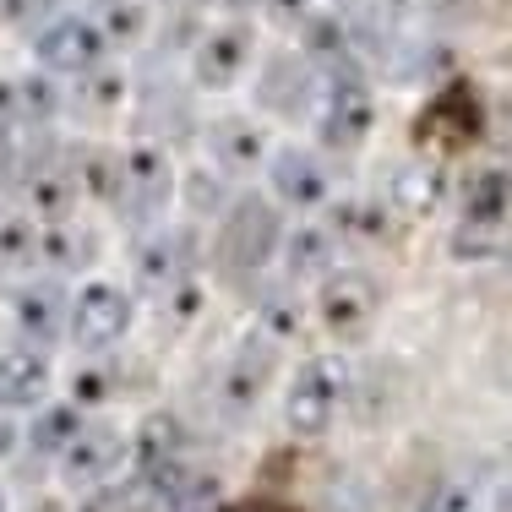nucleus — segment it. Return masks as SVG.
<instances>
[{
  "instance_id": "4468645a",
  "label": "nucleus",
  "mask_w": 512,
  "mask_h": 512,
  "mask_svg": "<svg viewBox=\"0 0 512 512\" xmlns=\"http://www.w3.org/2000/svg\"><path fill=\"white\" fill-rule=\"evenodd\" d=\"M267 153H273V142H267L262 120L256 115H218L213 126H207V164L218 169V175H256V169L267 164Z\"/></svg>"
},
{
  "instance_id": "c756f323",
  "label": "nucleus",
  "mask_w": 512,
  "mask_h": 512,
  "mask_svg": "<svg viewBox=\"0 0 512 512\" xmlns=\"http://www.w3.org/2000/svg\"><path fill=\"white\" fill-rule=\"evenodd\" d=\"M11 453H22V425L11 420L6 409H0V463H6Z\"/></svg>"
},
{
  "instance_id": "2eb2a0df",
  "label": "nucleus",
  "mask_w": 512,
  "mask_h": 512,
  "mask_svg": "<svg viewBox=\"0 0 512 512\" xmlns=\"http://www.w3.org/2000/svg\"><path fill=\"white\" fill-rule=\"evenodd\" d=\"M55 387V365L50 349H33V344H6L0 349V409L6 414H28L50 398Z\"/></svg>"
},
{
  "instance_id": "5701e85b",
  "label": "nucleus",
  "mask_w": 512,
  "mask_h": 512,
  "mask_svg": "<svg viewBox=\"0 0 512 512\" xmlns=\"http://www.w3.org/2000/svg\"><path fill=\"white\" fill-rule=\"evenodd\" d=\"M300 322H306V300H300L295 284H284V278H273V284L256 289V333L273 338V344H289V338L300 333Z\"/></svg>"
},
{
  "instance_id": "c85d7f7f",
  "label": "nucleus",
  "mask_w": 512,
  "mask_h": 512,
  "mask_svg": "<svg viewBox=\"0 0 512 512\" xmlns=\"http://www.w3.org/2000/svg\"><path fill=\"white\" fill-rule=\"evenodd\" d=\"M262 6H267V17H278V22H295V28L311 17V0H262Z\"/></svg>"
},
{
  "instance_id": "f704fd0d",
  "label": "nucleus",
  "mask_w": 512,
  "mask_h": 512,
  "mask_svg": "<svg viewBox=\"0 0 512 512\" xmlns=\"http://www.w3.org/2000/svg\"><path fill=\"white\" fill-rule=\"evenodd\" d=\"M338 6H355V0H338Z\"/></svg>"
},
{
  "instance_id": "0eeeda50",
  "label": "nucleus",
  "mask_w": 512,
  "mask_h": 512,
  "mask_svg": "<svg viewBox=\"0 0 512 512\" xmlns=\"http://www.w3.org/2000/svg\"><path fill=\"white\" fill-rule=\"evenodd\" d=\"M278 240H284V224H278V207L267 197H235L218 218V235H213V256L224 273H262L273 262Z\"/></svg>"
},
{
  "instance_id": "7ed1b4c3",
  "label": "nucleus",
  "mask_w": 512,
  "mask_h": 512,
  "mask_svg": "<svg viewBox=\"0 0 512 512\" xmlns=\"http://www.w3.org/2000/svg\"><path fill=\"white\" fill-rule=\"evenodd\" d=\"M311 311H316V322H322V333L333 338V344H365V338L376 333V322H382V311H387V289L376 273L338 262L327 278L311 284Z\"/></svg>"
},
{
  "instance_id": "9b49d317",
  "label": "nucleus",
  "mask_w": 512,
  "mask_h": 512,
  "mask_svg": "<svg viewBox=\"0 0 512 512\" xmlns=\"http://www.w3.org/2000/svg\"><path fill=\"white\" fill-rule=\"evenodd\" d=\"M33 55H39V66L50 71V77H88V71L104 66L109 33L93 17H71L66 11V17L44 22V33L33 39Z\"/></svg>"
},
{
  "instance_id": "aec40b11",
  "label": "nucleus",
  "mask_w": 512,
  "mask_h": 512,
  "mask_svg": "<svg viewBox=\"0 0 512 512\" xmlns=\"http://www.w3.org/2000/svg\"><path fill=\"white\" fill-rule=\"evenodd\" d=\"M99 256L93 246V229H82L77 218H60V224H39V267L50 278H71Z\"/></svg>"
},
{
  "instance_id": "6e6552de",
  "label": "nucleus",
  "mask_w": 512,
  "mask_h": 512,
  "mask_svg": "<svg viewBox=\"0 0 512 512\" xmlns=\"http://www.w3.org/2000/svg\"><path fill=\"white\" fill-rule=\"evenodd\" d=\"M55 463H60V480H66L71 491H99V485H109L131 463V431L115 425V420L88 414L82 431L71 436L66 453H60Z\"/></svg>"
},
{
  "instance_id": "cd10ccee",
  "label": "nucleus",
  "mask_w": 512,
  "mask_h": 512,
  "mask_svg": "<svg viewBox=\"0 0 512 512\" xmlns=\"http://www.w3.org/2000/svg\"><path fill=\"white\" fill-rule=\"evenodd\" d=\"M66 512H126V491H115V485H99V491H82L77 507Z\"/></svg>"
},
{
  "instance_id": "7c9ffc66",
  "label": "nucleus",
  "mask_w": 512,
  "mask_h": 512,
  "mask_svg": "<svg viewBox=\"0 0 512 512\" xmlns=\"http://www.w3.org/2000/svg\"><path fill=\"white\" fill-rule=\"evenodd\" d=\"M11 169H17V142H11V131L0 126V186L11 180Z\"/></svg>"
},
{
  "instance_id": "f03ea898",
  "label": "nucleus",
  "mask_w": 512,
  "mask_h": 512,
  "mask_svg": "<svg viewBox=\"0 0 512 512\" xmlns=\"http://www.w3.org/2000/svg\"><path fill=\"white\" fill-rule=\"evenodd\" d=\"M180 197V175L175 158L158 142H131L126 153H115V186H109V207L120 218H131L137 229L164 224L169 207Z\"/></svg>"
},
{
  "instance_id": "a878e982",
  "label": "nucleus",
  "mask_w": 512,
  "mask_h": 512,
  "mask_svg": "<svg viewBox=\"0 0 512 512\" xmlns=\"http://www.w3.org/2000/svg\"><path fill=\"white\" fill-rule=\"evenodd\" d=\"M39 267V224L28 213L0 218V273H33Z\"/></svg>"
},
{
  "instance_id": "2f4dec72",
  "label": "nucleus",
  "mask_w": 512,
  "mask_h": 512,
  "mask_svg": "<svg viewBox=\"0 0 512 512\" xmlns=\"http://www.w3.org/2000/svg\"><path fill=\"white\" fill-rule=\"evenodd\" d=\"M240 512H295L289 502H267V496H256V502H235Z\"/></svg>"
},
{
  "instance_id": "393cba45",
  "label": "nucleus",
  "mask_w": 512,
  "mask_h": 512,
  "mask_svg": "<svg viewBox=\"0 0 512 512\" xmlns=\"http://www.w3.org/2000/svg\"><path fill=\"white\" fill-rule=\"evenodd\" d=\"M414 512H485V485L474 474H436Z\"/></svg>"
},
{
  "instance_id": "20e7f679",
  "label": "nucleus",
  "mask_w": 512,
  "mask_h": 512,
  "mask_svg": "<svg viewBox=\"0 0 512 512\" xmlns=\"http://www.w3.org/2000/svg\"><path fill=\"white\" fill-rule=\"evenodd\" d=\"M278 365H284V344H273V338H262L256 327L235 338V349L224 355L213 376V409L224 414L229 425L251 420L256 409H262V398L273 393V376Z\"/></svg>"
},
{
  "instance_id": "9d476101",
  "label": "nucleus",
  "mask_w": 512,
  "mask_h": 512,
  "mask_svg": "<svg viewBox=\"0 0 512 512\" xmlns=\"http://www.w3.org/2000/svg\"><path fill=\"white\" fill-rule=\"evenodd\" d=\"M267 175V197L295 207V213H322L327 202H333V164H327V153L316 148H273L262 164Z\"/></svg>"
},
{
  "instance_id": "72a5a7b5",
  "label": "nucleus",
  "mask_w": 512,
  "mask_h": 512,
  "mask_svg": "<svg viewBox=\"0 0 512 512\" xmlns=\"http://www.w3.org/2000/svg\"><path fill=\"white\" fill-rule=\"evenodd\" d=\"M28 512H66L60 502H39V507H28Z\"/></svg>"
},
{
  "instance_id": "a211bd4d",
  "label": "nucleus",
  "mask_w": 512,
  "mask_h": 512,
  "mask_svg": "<svg viewBox=\"0 0 512 512\" xmlns=\"http://www.w3.org/2000/svg\"><path fill=\"white\" fill-rule=\"evenodd\" d=\"M278 267H284V284L295 289H311L316 278H327L338 267V240L327 224H300V229H284V240H278Z\"/></svg>"
},
{
  "instance_id": "ddd939ff",
  "label": "nucleus",
  "mask_w": 512,
  "mask_h": 512,
  "mask_svg": "<svg viewBox=\"0 0 512 512\" xmlns=\"http://www.w3.org/2000/svg\"><path fill=\"white\" fill-rule=\"evenodd\" d=\"M66 284L60 278H28V284L11 295V327H17V344L50 349L66 338Z\"/></svg>"
},
{
  "instance_id": "f3484780",
  "label": "nucleus",
  "mask_w": 512,
  "mask_h": 512,
  "mask_svg": "<svg viewBox=\"0 0 512 512\" xmlns=\"http://www.w3.org/2000/svg\"><path fill=\"white\" fill-rule=\"evenodd\" d=\"M447 169L436 158H404V164L387 175V213L393 218H431L447 202Z\"/></svg>"
},
{
  "instance_id": "dca6fc26",
  "label": "nucleus",
  "mask_w": 512,
  "mask_h": 512,
  "mask_svg": "<svg viewBox=\"0 0 512 512\" xmlns=\"http://www.w3.org/2000/svg\"><path fill=\"white\" fill-rule=\"evenodd\" d=\"M22 202H28L33 224H60L77 213L82 202V180H77V158H39L22 180Z\"/></svg>"
},
{
  "instance_id": "bb28decb",
  "label": "nucleus",
  "mask_w": 512,
  "mask_h": 512,
  "mask_svg": "<svg viewBox=\"0 0 512 512\" xmlns=\"http://www.w3.org/2000/svg\"><path fill=\"white\" fill-rule=\"evenodd\" d=\"M88 365H82L77 376H71V404L77 409H104L109 398L120 393V382H115V365H104V355H82Z\"/></svg>"
},
{
  "instance_id": "b1692460",
  "label": "nucleus",
  "mask_w": 512,
  "mask_h": 512,
  "mask_svg": "<svg viewBox=\"0 0 512 512\" xmlns=\"http://www.w3.org/2000/svg\"><path fill=\"white\" fill-rule=\"evenodd\" d=\"M180 453H186V431H180L175 414H148V420L131 431V463H137L142 474L158 469V463H169V458H180Z\"/></svg>"
},
{
  "instance_id": "f8f14e48",
  "label": "nucleus",
  "mask_w": 512,
  "mask_h": 512,
  "mask_svg": "<svg viewBox=\"0 0 512 512\" xmlns=\"http://www.w3.org/2000/svg\"><path fill=\"white\" fill-rule=\"evenodd\" d=\"M256 66V28L251 22H218V28L202 33V44L191 50V77L197 88H235L240 77Z\"/></svg>"
},
{
  "instance_id": "423d86ee",
  "label": "nucleus",
  "mask_w": 512,
  "mask_h": 512,
  "mask_svg": "<svg viewBox=\"0 0 512 512\" xmlns=\"http://www.w3.org/2000/svg\"><path fill=\"white\" fill-rule=\"evenodd\" d=\"M131 322H137V300L115 278H82V289L66 300V344L77 355H109L126 344Z\"/></svg>"
},
{
  "instance_id": "412c9836",
  "label": "nucleus",
  "mask_w": 512,
  "mask_h": 512,
  "mask_svg": "<svg viewBox=\"0 0 512 512\" xmlns=\"http://www.w3.org/2000/svg\"><path fill=\"white\" fill-rule=\"evenodd\" d=\"M507 224V169L502 164H480L463 186V229L480 235H502Z\"/></svg>"
},
{
  "instance_id": "39448f33",
  "label": "nucleus",
  "mask_w": 512,
  "mask_h": 512,
  "mask_svg": "<svg viewBox=\"0 0 512 512\" xmlns=\"http://www.w3.org/2000/svg\"><path fill=\"white\" fill-rule=\"evenodd\" d=\"M376 131V93L360 66L338 60L316 93V153H355Z\"/></svg>"
},
{
  "instance_id": "4be33fe9",
  "label": "nucleus",
  "mask_w": 512,
  "mask_h": 512,
  "mask_svg": "<svg viewBox=\"0 0 512 512\" xmlns=\"http://www.w3.org/2000/svg\"><path fill=\"white\" fill-rule=\"evenodd\" d=\"M82 420H88V409H77L71 398H60V404L44 398V404L33 409V425L22 431V447L39 453V458H60V453H66V442L82 431Z\"/></svg>"
},
{
  "instance_id": "6ab92c4d",
  "label": "nucleus",
  "mask_w": 512,
  "mask_h": 512,
  "mask_svg": "<svg viewBox=\"0 0 512 512\" xmlns=\"http://www.w3.org/2000/svg\"><path fill=\"white\" fill-rule=\"evenodd\" d=\"M327 229L338 246H382L393 235V213L382 197H333L327 202Z\"/></svg>"
},
{
  "instance_id": "f257e3e1",
  "label": "nucleus",
  "mask_w": 512,
  "mask_h": 512,
  "mask_svg": "<svg viewBox=\"0 0 512 512\" xmlns=\"http://www.w3.org/2000/svg\"><path fill=\"white\" fill-rule=\"evenodd\" d=\"M349 393H355V371H349L344 355H306L289 371L284 382V425L300 442H316L327 436L349 409Z\"/></svg>"
},
{
  "instance_id": "1a4fd4ad",
  "label": "nucleus",
  "mask_w": 512,
  "mask_h": 512,
  "mask_svg": "<svg viewBox=\"0 0 512 512\" xmlns=\"http://www.w3.org/2000/svg\"><path fill=\"white\" fill-rule=\"evenodd\" d=\"M197 262H202L197 229H186V224H148L137 251H131V273H137V284L148 295H169L175 284L197 278Z\"/></svg>"
},
{
  "instance_id": "473e14b6",
  "label": "nucleus",
  "mask_w": 512,
  "mask_h": 512,
  "mask_svg": "<svg viewBox=\"0 0 512 512\" xmlns=\"http://www.w3.org/2000/svg\"><path fill=\"white\" fill-rule=\"evenodd\" d=\"M0 512H17V507H11V485L6 480H0Z\"/></svg>"
}]
</instances>
